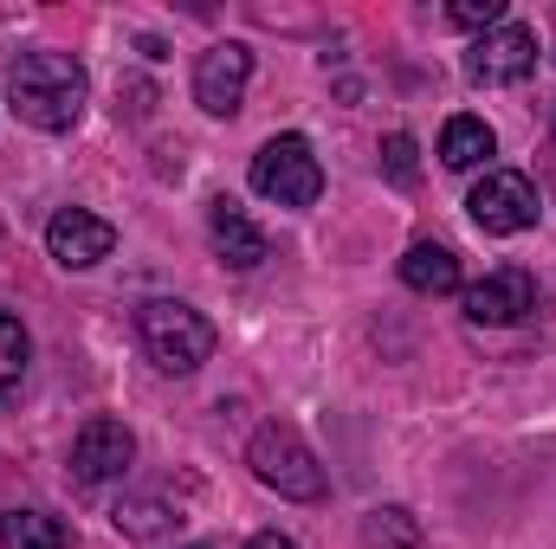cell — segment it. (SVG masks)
Returning a JSON list of instances; mask_svg holds the SVG:
<instances>
[{"label": "cell", "mask_w": 556, "mask_h": 549, "mask_svg": "<svg viewBox=\"0 0 556 549\" xmlns=\"http://www.w3.org/2000/svg\"><path fill=\"white\" fill-rule=\"evenodd\" d=\"M7 104H13L20 124L59 137V130H72L85 117L91 78H85V65L72 52H20V59H7Z\"/></svg>", "instance_id": "cell-1"}, {"label": "cell", "mask_w": 556, "mask_h": 549, "mask_svg": "<svg viewBox=\"0 0 556 549\" xmlns=\"http://www.w3.org/2000/svg\"><path fill=\"white\" fill-rule=\"evenodd\" d=\"M137 336L149 349V362L162 375H194L207 356H214V323L194 310V304H175V297H149L137 310Z\"/></svg>", "instance_id": "cell-2"}, {"label": "cell", "mask_w": 556, "mask_h": 549, "mask_svg": "<svg viewBox=\"0 0 556 549\" xmlns=\"http://www.w3.org/2000/svg\"><path fill=\"white\" fill-rule=\"evenodd\" d=\"M247 465H253V478H260L266 491L298 498V505H317V498L330 491V478H324L317 452H311V446H304V433H298V426H285V420H266V426L253 433Z\"/></svg>", "instance_id": "cell-3"}, {"label": "cell", "mask_w": 556, "mask_h": 549, "mask_svg": "<svg viewBox=\"0 0 556 549\" xmlns=\"http://www.w3.org/2000/svg\"><path fill=\"white\" fill-rule=\"evenodd\" d=\"M466 214H472L479 233L511 240V233H531V227H538L544 201H538V181H531V175H518V168H485V181H472V194H466Z\"/></svg>", "instance_id": "cell-4"}, {"label": "cell", "mask_w": 556, "mask_h": 549, "mask_svg": "<svg viewBox=\"0 0 556 549\" xmlns=\"http://www.w3.org/2000/svg\"><path fill=\"white\" fill-rule=\"evenodd\" d=\"M253 188H260L266 201H278V207H317V194H324L317 149L298 137V130L273 137L260 155H253Z\"/></svg>", "instance_id": "cell-5"}, {"label": "cell", "mask_w": 556, "mask_h": 549, "mask_svg": "<svg viewBox=\"0 0 556 549\" xmlns=\"http://www.w3.org/2000/svg\"><path fill=\"white\" fill-rule=\"evenodd\" d=\"M531 72H538V33L518 26V20L479 33L472 52H466V78H472V85H518V78H531Z\"/></svg>", "instance_id": "cell-6"}, {"label": "cell", "mask_w": 556, "mask_h": 549, "mask_svg": "<svg viewBox=\"0 0 556 549\" xmlns=\"http://www.w3.org/2000/svg\"><path fill=\"white\" fill-rule=\"evenodd\" d=\"M247 85H253V52L240 39H220V46H207L194 59V104L207 117H233L240 98H247Z\"/></svg>", "instance_id": "cell-7"}, {"label": "cell", "mask_w": 556, "mask_h": 549, "mask_svg": "<svg viewBox=\"0 0 556 549\" xmlns=\"http://www.w3.org/2000/svg\"><path fill=\"white\" fill-rule=\"evenodd\" d=\"M130 459H137V433L124 420H111V413L85 420L78 439H72V478L78 485H111V478L130 472Z\"/></svg>", "instance_id": "cell-8"}, {"label": "cell", "mask_w": 556, "mask_h": 549, "mask_svg": "<svg viewBox=\"0 0 556 549\" xmlns=\"http://www.w3.org/2000/svg\"><path fill=\"white\" fill-rule=\"evenodd\" d=\"M46 253H52L65 272H85V266H98V259L117 253V227L98 220V214H85V207H59V214L46 220Z\"/></svg>", "instance_id": "cell-9"}, {"label": "cell", "mask_w": 556, "mask_h": 549, "mask_svg": "<svg viewBox=\"0 0 556 549\" xmlns=\"http://www.w3.org/2000/svg\"><path fill=\"white\" fill-rule=\"evenodd\" d=\"M531 310H538V278L525 266H498V272H485L466 291V317L472 323H518Z\"/></svg>", "instance_id": "cell-10"}, {"label": "cell", "mask_w": 556, "mask_h": 549, "mask_svg": "<svg viewBox=\"0 0 556 549\" xmlns=\"http://www.w3.org/2000/svg\"><path fill=\"white\" fill-rule=\"evenodd\" d=\"M207 240H214V253H220L233 272H253V266L266 259V233L240 214V201H233V194L207 201Z\"/></svg>", "instance_id": "cell-11"}, {"label": "cell", "mask_w": 556, "mask_h": 549, "mask_svg": "<svg viewBox=\"0 0 556 549\" xmlns=\"http://www.w3.org/2000/svg\"><path fill=\"white\" fill-rule=\"evenodd\" d=\"M402 284L420 291V297H446V291H459V253L440 246V240H415V246L402 253Z\"/></svg>", "instance_id": "cell-12"}, {"label": "cell", "mask_w": 556, "mask_h": 549, "mask_svg": "<svg viewBox=\"0 0 556 549\" xmlns=\"http://www.w3.org/2000/svg\"><path fill=\"white\" fill-rule=\"evenodd\" d=\"M0 549H72V524L52 511H0Z\"/></svg>", "instance_id": "cell-13"}, {"label": "cell", "mask_w": 556, "mask_h": 549, "mask_svg": "<svg viewBox=\"0 0 556 549\" xmlns=\"http://www.w3.org/2000/svg\"><path fill=\"white\" fill-rule=\"evenodd\" d=\"M492 155H498V137H492L485 117H446V130H440V162L446 168H479Z\"/></svg>", "instance_id": "cell-14"}, {"label": "cell", "mask_w": 556, "mask_h": 549, "mask_svg": "<svg viewBox=\"0 0 556 549\" xmlns=\"http://www.w3.org/2000/svg\"><path fill=\"white\" fill-rule=\"evenodd\" d=\"M111 518H117V531H124V537H162L168 524H181V518H175L162 498H124Z\"/></svg>", "instance_id": "cell-15"}, {"label": "cell", "mask_w": 556, "mask_h": 549, "mask_svg": "<svg viewBox=\"0 0 556 549\" xmlns=\"http://www.w3.org/2000/svg\"><path fill=\"white\" fill-rule=\"evenodd\" d=\"M26 356H33V343H26V323L0 310V401L20 388V375H26Z\"/></svg>", "instance_id": "cell-16"}, {"label": "cell", "mask_w": 556, "mask_h": 549, "mask_svg": "<svg viewBox=\"0 0 556 549\" xmlns=\"http://www.w3.org/2000/svg\"><path fill=\"white\" fill-rule=\"evenodd\" d=\"M363 537L369 544H395V549H408V544H420V524L408 518V511H369V524H363Z\"/></svg>", "instance_id": "cell-17"}, {"label": "cell", "mask_w": 556, "mask_h": 549, "mask_svg": "<svg viewBox=\"0 0 556 549\" xmlns=\"http://www.w3.org/2000/svg\"><path fill=\"white\" fill-rule=\"evenodd\" d=\"M382 175H389L395 188H415V181H420V162H415V137H408V130H395V137L382 142Z\"/></svg>", "instance_id": "cell-18"}, {"label": "cell", "mask_w": 556, "mask_h": 549, "mask_svg": "<svg viewBox=\"0 0 556 549\" xmlns=\"http://www.w3.org/2000/svg\"><path fill=\"white\" fill-rule=\"evenodd\" d=\"M440 20L446 26H466V33H492V26H505V0H459Z\"/></svg>", "instance_id": "cell-19"}, {"label": "cell", "mask_w": 556, "mask_h": 549, "mask_svg": "<svg viewBox=\"0 0 556 549\" xmlns=\"http://www.w3.org/2000/svg\"><path fill=\"white\" fill-rule=\"evenodd\" d=\"M247 549H298V544H291V537H278V531H260Z\"/></svg>", "instance_id": "cell-20"}, {"label": "cell", "mask_w": 556, "mask_h": 549, "mask_svg": "<svg viewBox=\"0 0 556 549\" xmlns=\"http://www.w3.org/2000/svg\"><path fill=\"white\" fill-rule=\"evenodd\" d=\"M194 549H207V544H194Z\"/></svg>", "instance_id": "cell-21"}]
</instances>
